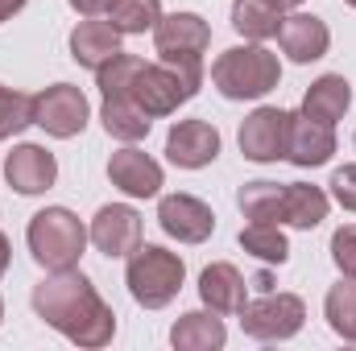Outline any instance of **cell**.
I'll use <instances>...</instances> for the list:
<instances>
[{
    "label": "cell",
    "mask_w": 356,
    "mask_h": 351,
    "mask_svg": "<svg viewBox=\"0 0 356 351\" xmlns=\"http://www.w3.org/2000/svg\"><path fill=\"white\" fill-rule=\"evenodd\" d=\"M33 314L67 335L75 348H108L116 335V314L112 306L95 293L88 277L79 268H54L33 285Z\"/></svg>",
    "instance_id": "obj_1"
},
{
    "label": "cell",
    "mask_w": 356,
    "mask_h": 351,
    "mask_svg": "<svg viewBox=\"0 0 356 351\" xmlns=\"http://www.w3.org/2000/svg\"><path fill=\"white\" fill-rule=\"evenodd\" d=\"M211 83L224 99H261L282 83V62L257 42L232 46L211 62Z\"/></svg>",
    "instance_id": "obj_2"
},
{
    "label": "cell",
    "mask_w": 356,
    "mask_h": 351,
    "mask_svg": "<svg viewBox=\"0 0 356 351\" xmlns=\"http://www.w3.org/2000/svg\"><path fill=\"white\" fill-rule=\"evenodd\" d=\"M25 240H29L33 261L42 264L46 273H54V268H75L91 236H88V228L79 223L75 211H67V207H46V211H38V215L29 219Z\"/></svg>",
    "instance_id": "obj_3"
},
{
    "label": "cell",
    "mask_w": 356,
    "mask_h": 351,
    "mask_svg": "<svg viewBox=\"0 0 356 351\" xmlns=\"http://www.w3.org/2000/svg\"><path fill=\"white\" fill-rule=\"evenodd\" d=\"M182 277H186L182 257L170 252V248H162V244H141L129 257V273H124L133 302L145 306V310L170 306L178 298V289H182Z\"/></svg>",
    "instance_id": "obj_4"
},
{
    "label": "cell",
    "mask_w": 356,
    "mask_h": 351,
    "mask_svg": "<svg viewBox=\"0 0 356 351\" xmlns=\"http://www.w3.org/2000/svg\"><path fill=\"white\" fill-rule=\"evenodd\" d=\"M199 83H203V71L175 67V62H145L133 79V99L149 116H170V112H178V103L195 99Z\"/></svg>",
    "instance_id": "obj_5"
},
{
    "label": "cell",
    "mask_w": 356,
    "mask_h": 351,
    "mask_svg": "<svg viewBox=\"0 0 356 351\" xmlns=\"http://www.w3.org/2000/svg\"><path fill=\"white\" fill-rule=\"evenodd\" d=\"M211 46V29L199 12H170L154 25V50L162 62L203 71V54Z\"/></svg>",
    "instance_id": "obj_6"
},
{
    "label": "cell",
    "mask_w": 356,
    "mask_h": 351,
    "mask_svg": "<svg viewBox=\"0 0 356 351\" xmlns=\"http://www.w3.org/2000/svg\"><path fill=\"white\" fill-rule=\"evenodd\" d=\"M307 323V306L298 293H273L269 289L266 298L257 302H245L241 310V327L249 339H261V343H277V339H290L298 335Z\"/></svg>",
    "instance_id": "obj_7"
},
{
    "label": "cell",
    "mask_w": 356,
    "mask_h": 351,
    "mask_svg": "<svg viewBox=\"0 0 356 351\" xmlns=\"http://www.w3.org/2000/svg\"><path fill=\"white\" fill-rule=\"evenodd\" d=\"M88 95L79 87H71V83H54V87L38 91L33 95V124L38 128H46L50 137H58V141H67V137H79L83 128H88Z\"/></svg>",
    "instance_id": "obj_8"
},
{
    "label": "cell",
    "mask_w": 356,
    "mask_h": 351,
    "mask_svg": "<svg viewBox=\"0 0 356 351\" xmlns=\"http://www.w3.org/2000/svg\"><path fill=\"white\" fill-rule=\"evenodd\" d=\"M241 153L257 166L282 162L286 157V141H290V112L282 108H257L253 116H245L241 124Z\"/></svg>",
    "instance_id": "obj_9"
},
{
    "label": "cell",
    "mask_w": 356,
    "mask_h": 351,
    "mask_svg": "<svg viewBox=\"0 0 356 351\" xmlns=\"http://www.w3.org/2000/svg\"><path fill=\"white\" fill-rule=\"evenodd\" d=\"M158 223L166 236H175L178 244H203L216 232V215L203 198L195 194H166L158 203Z\"/></svg>",
    "instance_id": "obj_10"
},
{
    "label": "cell",
    "mask_w": 356,
    "mask_h": 351,
    "mask_svg": "<svg viewBox=\"0 0 356 351\" xmlns=\"http://www.w3.org/2000/svg\"><path fill=\"white\" fill-rule=\"evenodd\" d=\"M88 236L104 257H133L141 248V215L133 207H124V203L99 207Z\"/></svg>",
    "instance_id": "obj_11"
},
{
    "label": "cell",
    "mask_w": 356,
    "mask_h": 351,
    "mask_svg": "<svg viewBox=\"0 0 356 351\" xmlns=\"http://www.w3.org/2000/svg\"><path fill=\"white\" fill-rule=\"evenodd\" d=\"M336 153V132L323 120H311L307 112H290V141H286V162L298 170L327 166Z\"/></svg>",
    "instance_id": "obj_12"
},
{
    "label": "cell",
    "mask_w": 356,
    "mask_h": 351,
    "mask_svg": "<svg viewBox=\"0 0 356 351\" xmlns=\"http://www.w3.org/2000/svg\"><path fill=\"white\" fill-rule=\"evenodd\" d=\"M166 157L178 170H203L220 157V132L207 120H178L166 137Z\"/></svg>",
    "instance_id": "obj_13"
},
{
    "label": "cell",
    "mask_w": 356,
    "mask_h": 351,
    "mask_svg": "<svg viewBox=\"0 0 356 351\" xmlns=\"http://www.w3.org/2000/svg\"><path fill=\"white\" fill-rule=\"evenodd\" d=\"M4 178H8V186H13L17 194H42V190L54 186L58 162H54V153L42 149V145H17V149L8 153V162H4Z\"/></svg>",
    "instance_id": "obj_14"
},
{
    "label": "cell",
    "mask_w": 356,
    "mask_h": 351,
    "mask_svg": "<svg viewBox=\"0 0 356 351\" xmlns=\"http://www.w3.org/2000/svg\"><path fill=\"white\" fill-rule=\"evenodd\" d=\"M108 178H112V186L124 190L129 198H154V194L162 190V166H158L149 153L133 149V145L120 149V153H112Z\"/></svg>",
    "instance_id": "obj_15"
},
{
    "label": "cell",
    "mask_w": 356,
    "mask_h": 351,
    "mask_svg": "<svg viewBox=\"0 0 356 351\" xmlns=\"http://www.w3.org/2000/svg\"><path fill=\"white\" fill-rule=\"evenodd\" d=\"M199 298L216 314H241L245 302H249V285H245V277H241L236 264L216 261L199 273Z\"/></svg>",
    "instance_id": "obj_16"
},
{
    "label": "cell",
    "mask_w": 356,
    "mask_h": 351,
    "mask_svg": "<svg viewBox=\"0 0 356 351\" xmlns=\"http://www.w3.org/2000/svg\"><path fill=\"white\" fill-rule=\"evenodd\" d=\"M277 42H282V54H290V62H302V67H307V62H315V58L327 54L332 33H327V25H323L319 17H311V12H294V17L282 21Z\"/></svg>",
    "instance_id": "obj_17"
},
{
    "label": "cell",
    "mask_w": 356,
    "mask_h": 351,
    "mask_svg": "<svg viewBox=\"0 0 356 351\" xmlns=\"http://www.w3.org/2000/svg\"><path fill=\"white\" fill-rule=\"evenodd\" d=\"M99 120H104L108 137H116V141H124V145H133V141L149 137V128H154V116H149V112H145V108L133 99V87L104 95Z\"/></svg>",
    "instance_id": "obj_18"
},
{
    "label": "cell",
    "mask_w": 356,
    "mask_h": 351,
    "mask_svg": "<svg viewBox=\"0 0 356 351\" xmlns=\"http://www.w3.org/2000/svg\"><path fill=\"white\" fill-rule=\"evenodd\" d=\"M120 29L112 21H79L71 33V58L88 71H99L104 62H112L120 54Z\"/></svg>",
    "instance_id": "obj_19"
},
{
    "label": "cell",
    "mask_w": 356,
    "mask_h": 351,
    "mask_svg": "<svg viewBox=\"0 0 356 351\" xmlns=\"http://www.w3.org/2000/svg\"><path fill=\"white\" fill-rule=\"evenodd\" d=\"M348 103H353V87H348L344 75H323V79H315L307 87V95H302V112L311 120H323V124L344 120Z\"/></svg>",
    "instance_id": "obj_20"
},
{
    "label": "cell",
    "mask_w": 356,
    "mask_h": 351,
    "mask_svg": "<svg viewBox=\"0 0 356 351\" xmlns=\"http://www.w3.org/2000/svg\"><path fill=\"white\" fill-rule=\"evenodd\" d=\"M224 339H228V331L216 318V310H191V314L178 318L175 331H170V343L178 351H216V348H224Z\"/></svg>",
    "instance_id": "obj_21"
},
{
    "label": "cell",
    "mask_w": 356,
    "mask_h": 351,
    "mask_svg": "<svg viewBox=\"0 0 356 351\" xmlns=\"http://www.w3.org/2000/svg\"><path fill=\"white\" fill-rule=\"evenodd\" d=\"M327 219V194L319 186H307V182H290L286 194H282V223L298 228V232H311Z\"/></svg>",
    "instance_id": "obj_22"
},
{
    "label": "cell",
    "mask_w": 356,
    "mask_h": 351,
    "mask_svg": "<svg viewBox=\"0 0 356 351\" xmlns=\"http://www.w3.org/2000/svg\"><path fill=\"white\" fill-rule=\"evenodd\" d=\"M282 4L277 0H232V29L249 42H266L277 37L282 29Z\"/></svg>",
    "instance_id": "obj_23"
},
{
    "label": "cell",
    "mask_w": 356,
    "mask_h": 351,
    "mask_svg": "<svg viewBox=\"0 0 356 351\" xmlns=\"http://www.w3.org/2000/svg\"><path fill=\"white\" fill-rule=\"evenodd\" d=\"M282 182H245L236 194V207L249 223H282Z\"/></svg>",
    "instance_id": "obj_24"
},
{
    "label": "cell",
    "mask_w": 356,
    "mask_h": 351,
    "mask_svg": "<svg viewBox=\"0 0 356 351\" xmlns=\"http://www.w3.org/2000/svg\"><path fill=\"white\" fill-rule=\"evenodd\" d=\"M323 310H327V327H332L344 343L356 348V277H344L340 285L327 289Z\"/></svg>",
    "instance_id": "obj_25"
},
{
    "label": "cell",
    "mask_w": 356,
    "mask_h": 351,
    "mask_svg": "<svg viewBox=\"0 0 356 351\" xmlns=\"http://www.w3.org/2000/svg\"><path fill=\"white\" fill-rule=\"evenodd\" d=\"M241 248L266 264H286V257H290V244L277 223H249L241 232Z\"/></svg>",
    "instance_id": "obj_26"
},
{
    "label": "cell",
    "mask_w": 356,
    "mask_h": 351,
    "mask_svg": "<svg viewBox=\"0 0 356 351\" xmlns=\"http://www.w3.org/2000/svg\"><path fill=\"white\" fill-rule=\"evenodd\" d=\"M108 21L120 33H145L162 21V0H112Z\"/></svg>",
    "instance_id": "obj_27"
},
{
    "label": "cell",
    "mask_w": 356,
    "mask_h": 351,
    "mask_svg": "<svg viewBox=\"0 0 356 351\" xmlns=\"http://www.w3.org/2000/svg\"><path fill=\"white\" fill-rule=\"evenodd\" d=\"M29 124H33V95L13 91V87L0 83V141L17 137V132L29 128Z\"/></svg>",
    "instance_id": "obj_28"
},
{
    "label": "cell",
    "mask_w": 356,
    "mask_h": 351,
    "mask_svg": "<svg viewBox=\"0 0 356 351\" xmlns=\"http://www.w3.org/2000/svg\"><path fill=\"white\" fill-rule=\"evenodd\" d=\"M332 261L340 268V277H356V223L332 236Z\"/></svg>",
    "instance_id": "obj_29"
},
{
    "label": "cell",
    "mask_w": 356,
    "mask_h": 351,
    "mask_svg": "<svg viewBox=\"0 0 356 351\" xmlns=\"http://www.w3.org/2000/svg\"><path fill=\"white\" fill-rule=\"evenodd\" d=\"M327 186H332V198H336L344 211H356V166H340Z\"/></svg>",
    "instance_id": "obj_30"
},
{
    "label": "cell",
    "mask_w": 356,
    "mask_h": 351,
    "mask_svg": "<svg viewBox=\"0 0 356 351\" xmlns=\"http://www.w3.org/2000/svg\"><path fill=\"white\" fill-rule=\"evenodd\" d=\"M71 8H75V12H83V17H95V12H108V8H112V0H71Z\"/></svg>",
    "instance_id": "obj_31"
},
{
    "label": "cell",
    "mask_w": 356,
    "mask_h": 351,
    "mask_svg": "<svg viewBox=\"0 0 356 351\" xmlns=\"http://www.w3.org/2000/svg\"><path fill=\"white\" fill-rule=\"evenodd\" d=\"M25 8V0H0V12L4 17H13V12H21Z\"/></svg>",
    "instance_id": "obj_32"
},
{
    "label": "cell",
    "mask_w": 356,
    "mask_h": 351,
    "mask_svg": "<svg viewBox=\"0 0 356 351\" xmlns=\"http://www.w3.org/2000/svg\"><path fill=\"white\" fill-rule=\"evenodd\" d=\"M4 268H8V236L0 232V277H4Z\"/></svg>",
    "instance_id": "obj_33"
},
{
    "label": "cell",
    "mask_w": 356,
    "mask_h": 351,
    "mask_svg": "<svg viewBox=\"0 0 356 351\" xmlns=\"http://www.w3.org/2000/svg\"><path fill=\"white\" fill-rule=\"evenodd\" d=\"M253 285H257L261 293H269V289H273V277H269V273H257V277H253Z\"/></svg>",
    "instance_id": "obj_34"
},
{
    "label": "cell",
    "mask_w": 356,
    "mask_h": 351,
    "mask_svg": "<svg viewBox=\"0 0 356 351\" xmlns=\"http://www.w3.org/2000/svg\"><path fill=\"white\" fill-rule=\"evenodd\" d=\"M277 4H282V8H298L302 0H277Z\"/></svg>",
    "instance_id": "obj_35"
},
{
    "label": "cell",
    "mask_w": 356,
    "mask_h": 351,
    "mask_svg": "<svg viewBox=\"0 0 356 351\" xmlns=\"http://www.w3.org/2000/svg\"><path fill=\"white\" fill-rule=\"evenodd\" d=\"M0 318H4V302H0Z\"/></svg>",
    "instance_id": "obj_36"
},
{
    "label": "cell",
    "mask_w": 356,
    "mask_h": 351,
    "mask_svg": "<svg viewBox=\"0 0 356 351\" xmlns=\"http://www.w3.org/2000/svg\"><path fill=\"white\" fill-rule=\"evenodd\" d=\"M348 4H353V8H356V0H348Z\"/></svg>",
    "instance_id": "obj_37"
},
{
    "label": "cell",
    "mask_w": 356,
    "mask_h": 351,
    "mask_svg": "<svg viewBox=\"0 0 356 351\" xmlns=\"http://www.w3.org/2000/svg\"><path fill=\"white\" fill-rule=\"evenodd\" d=\"M0 21H4V12H0Z\"/></svg>",
    "instance_id": "obj_38"
},
{
    "label": "cell",
    "mask_w": 356,
    "mask_h": 351,
    "mask_svg": "<svg viewBox=\"0 0 356 351\" xmlns=\"http://www.w3.org/2000/svg\"><path fill=\"white\" fill-rule=\"evenodd\" d=\"M353 141H356V137H353Z\"/></svg>",
    "instance_id": "obj_39"
}]
</instances>
